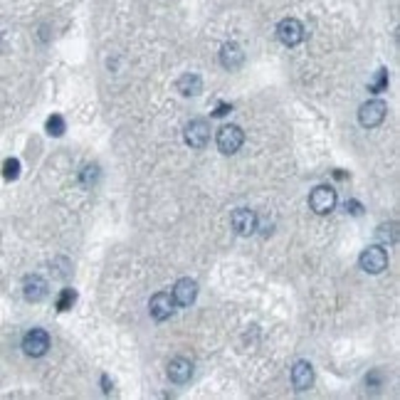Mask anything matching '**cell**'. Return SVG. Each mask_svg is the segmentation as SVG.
<instances>
[{
	"instance_id": "obj_1",
	"label": "cell",
	"mask_w": 400,
	"mask_h": 400,
	"mask_svg": "<svg viewBox=\"0 0 400 400\" xmlns=\"http://www.w3.org/2000/svg\"><path fill=\"white\" fill-rule=\"evenodd\" d=\"M359 265L361 270L368 272V275H380V272L388 267V252H385L380 244H371V247H366L364 252H361Z\"/></svg>"
},
{
	"instance_id": "obj_2",
	"label": "cell",
	"mask_w": 400,
	"mask_h": 400,
	"mask_svg": "<svg viewBox=\"0 0 400 400\" xmlns=\"http://www.w3.org/2000/svg\"><path fill=\"white\" fill-rule=\"evenodd\" d=\"M309 208L317 215H329L336 208V191L331 186H317L309 195Z\"/></svg>"
},
{
	"instance_id": "obj_3",
	"label": "cell",
	"mask_w": 400,
	"mask_h": 400,
	"mask_svg": "<svg viewBox=\"0 0 400 400\" xmlns=\"http://www.w3.org/2000/svg\"><path fill=\"white\" fill-rule=\"evenodd\" d=\"M244 144V131L240 129L237 124H225L223 129L218 131V149L228 156L240 151V146Z\"/></svg>"
},
{
	"instance_id": "obj_4",
	"label": "cell",
	"mask_w": 400,
	"mask_h": 400,
	"mask_svg": "<svg viewBox=\"0 0 400 400\" xmlns=\"http://www.w3.org/2000/svg\"><path fill=\"white\" fill-rule=\"evenodd\" d=\"M385 114H388L385 102H380V99H371V102H366V104L359 109V121H361V126H366V129H375V126L383 124Z\"/></svg>"
},
{
	"instance_id": "obj_5",
	"label": "cell",
	"mask_w": 400,
	"mask_h": 400,
	"mask_svg": "<svg viewBox=\"0 0 400 400\" xmlns=\"http://www.w3.org/2000/svg\"><path fill=\"white\" fill-rule=\"evenodd\" d=\"M47 348H50V333L45 329H32L22 336V351L32 359H40V356L47 354Z\"/></svg>"
},
{
	"instance_id": "obj_6",
	"label": "cell",
	"mask_w": 400,
	"mask_h": 400,
	"mask_svg": "<svg viewBox=\"0 0 400 400\" xmlns=\"http://www.w3.org/2000/svg\"><path fill=\"white\" fill-rule=\"evenodd\" d=\"M186 144L191 149H205L210 141V124L205 119H193L191 124L186 126Z\"/></svg>"
},
{
	"instance_id": "obj_7",
	"label": "cell",
	"mask_w": 400,
	"mask_h": 400,
	"mask_svg": "<svg viewBox=\"0 0 400 400\" xmlns=\"http://www.w3.org/2000/svg\"><path fill=\"white\" fill-rule=\"evenodd\" d=\"M277 37H280L282 45L287 47H294L304 40V25L296 18H287L277 25Z\"/></svg>"
},
{
	"instance_id": "obj_8",
	"label": "cell",
	"mask_w": 400,
	"mask_h": 400,
	"mask_svg": "<svg viewBox=\"0 0 400 400\" xmlns=\"http://www.w3.org/2000/svg\"><path fill=\"white\" fill-rule=\"evenodd\" d=\"M149 312L156 322H166V319L173 317L176 312V299H173L168 291H158V294L151 296V302H149Z\"/></svg>"
},
{
	"instance_id": "obj_9",
	"label": "cell",
	"mask_w": 400,
	"mask_h": 400,
	"mask_svg": "<svg viewBox=\"0 0 400 400\" xmlns=\"http://www.w3.org/2000/svg\"><path fill=\"white\" fill-rule=\"evenodd\" d=\"M230 223H233V230L237 235H252L257 230V215L247 208H237L230 215Z\"/></svg>"
},
{
	"instance_id": "obj_10",
	"label": "cell",
	"mask_w": 400,
	"mask_h": 400,
	"mask_svg": "<svg viewBox=\"0 0 400 400\" xmlns=\"http://www.w3.org/2000/svg\"><path fill=\"white\" fill-rule=\"evenodd\" d=\"M244 62V53L242 47L237 45V42H225L223 50H220V64H223L225 69H240Z\"/></svg>"
},
{
	"instance_id": "obj_11",
	"label": "cell",
	"mask_w": 400,
	"mask_h": 400,
	"mask_svg": "<svg viewBox=\"0 0 400 400\" xmlns=\"http://www.w3.org/2000/svg\"><path fill=\"white\" fill-rule=\"evenodd\" d=\"M291 383L296 390H309L314 383V368L309 361H296L294 368H291Z\"/></svg>"
},
{
	"instance_id": "obj_12",
	"label": "cell",
	"mask_w": 400,
	"mask_h": 400,
	"mask_svg": "<svg viewBox=\"0 0 400 400\" xmlns=\"http://www.w3.org/2000/svg\"><path fill=\"white\" fill-rule=\"evenodd\" d=\"M22 294H25L27 302H42L47 296V282L37 275L25 277V282H22Z\"/></svg>"
},
{
	"instance_id": "obj_13",
	"label": "cell",
	"mask_w": 400,
	"mask_h": 400,
	"mask_svg": "<svg viewBox=\"0 0 400 400\" xmlns=\"http://www.w3.org/2000/svg\"><path fill=\"white\" fill-rule=\"evenodd\" d=\"M198 296V284L193 280H178L176 287H173V299L181 307H191Z\"/></svg>"
},
{
	"instance_id": "obj_14",
	"label": "cell",
	"mask_w": 400,
	"mask_h": 400,
	"mask_svg": "<svg viewBox=\"0 0 400 400\" xmlns=\"http://www.w3.org/2000/svg\"><path fill=\"white\" fill-rule=\"evenodd\" d=\"M191 375H193V364L188 359H173L168 364V378L173 383H188Z\"/></svg>"
},
{
	"instance_id": "obj_15",
	"label": "cell",
	"mask_w": 400,
	"mask_h": 400,
	"mask_svg": "<svg viewBox=\"0 0 400 400\" xmlns=\"http://www.w3.org/2000/svg\"><path fill=\"white\" fill-rule=\"evenodd\" d=\"M176 87L183 97H193V94H200V89H203V79L198 77V74H183V77L176 82Z\"/></svg>"
},
{
	"instance_id": "obj_16",
	"label": "cell",
	"mask_w": 400,
	"mask_h": 400,
	"mask_svg": "<svg viewBox=\"0 0 400 400\" xmlns=\"http://www.w3.org/2000/svg\"><path fill=\"white\" fill-rule=\"evenodd\" d=\"M395 230H398V225L395 223H383L378 228V240L380 242H390V244H395V240H398V233H395Z\"/></svg>"
},
{
	"instance_id": "obj_17",
	"label": "cell",
	"mask_w": 400,
	"mask_h": 400,
	"mask_svg": "<svg viewBox=\"0 0 400 400\" xmlns=\"http://www.w3.org/2000/svg\"><path fill=\"white\" fill-rule=\"evenodd\" d=\"M45 129H47V134H50V136H62L64 134V119L60 114H53L50 119H47Z\"/></svg>"
},
{
	"instance_id": "obj_18",
	"label": "cell",
	"mask_w": 400,
	"mask_h": 400,
	"mask_svg": "<svg viewBox=\"0 0 400 400\" xmlns=\"http://www.w3.org/2000/svg\"><path fill=\"white\" fill-rule=\"evenodd\" d=\"M18 176H20V161L18 158H6V163H3V178L6 181H15Z\"/></svg>"
},
{
	"instance_id": "obj_19",
	"label": "cell",
	"mask_w": 400,
	"mask_h": 400,
	"mask_svg": "<svg viewBox=\"0 0 400 400\" xmlns=\"http://www.w3.org/2000/svg\"><path fill=\"white\" fill-rule=\"evenodd\" d=\"M74 302H77V291L62 289V294H60V299H57V309L60 312H67V309L74 307Z\"/></svg>"
},
{
	"instance_id": "obj_20",
	"label": "cell",
	"mask_w": 400,
	"mask_h": 400,
	"mask_svg": "<svg viewBox=\"0 0 400 400\" xmlns=\"http://www.w3.org/2000/svg\"><path fill=\"white\" fill-rule=\"evenodd\" d=\"M385 87H388V72H385V69H378L375 77H373V82L368 84V89L373 94H380V92H385Z\"/></svg>"
},
{
	"instance_id": "obj_21",
	"label": "cell",
	"mask_w": 400,
	"mask_h": 400,
	"mask_svg": "<svg viewBox=\"0 0 400 400\" xmlns=\"http://www.w3.org/2000/svg\"><path fill=\"white\" fill-rule=\"evenodd\" d=\"M97 178H99V168L97 166H87V168H84V171H82V183H84V186H94V183H97Z\"/></svg>"
},
{
	"instance_id": "obj_22",
	"label": "cell",
	"mask_w": 400,
	"mask_h": 400,
	"mask_svg": "<svg viewBox=\"0 0 400 400\" xmlns=\"http://www.w3.org/2000/svg\"><path fill=\"white\" fill-rule=\"evenodd\" d=\"M230 111H233V106L230 104H218L213 111V116H225V114H230Z\"/></svg>"
},
{
	"instance_id": "obj_23",
	"label": "cell",
	"mask_w": 400,
	"mask_h": 400,
	"mask_svg": "<svg viewBox=\"0 0 400 400\" xmlns=\"http://www.w3.org/2000/svg\"><path fill=\"white\" fill-rule=\"evenodd\" d=\"M346 208H351V213H354V215H361V205L356 203V200H351V203H346Z\"/></svg>"
},
{
	"instance_id": "obj_24",
	"label": "cell",
	"mask_w": 400,
	"mask_h": 400,
	"mask_svg": "<svg viewBox=\"0 0 400 400\" xmlns=\"http://www.w3.org/2000/svg\"><path fill=\"white\" fill-rule=\"evenodd\" d=\"M0 47H3V37H0Z\"/></svg>"
}]
</instances>
